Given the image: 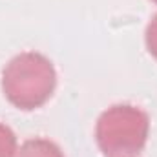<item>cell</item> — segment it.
Here are the masks:
<instances>
[{
	"label": "cell",
	"instance_id": "3957f363",
	"mask_svg": "<svg viewBox=\"0 0 157 157\" xmlns=\"http://www.w3.org/2000/svg\"><path fill=\"white\" fill-rule=\"evenodd\" d=\"M17 157H64L60 146L46 137H33L18 146Z\"/></svg>",
	"mask_w": 157,
	"mask_h": 157
},
{
	"label": "cell",
	"instance_id": "5b68a950",
	"mask_svg": "<svg viewBox=\"0 0 157 157\" xmlns=\"http://www.w3.org/2000/svg\"><path fill=\"white\" fill-rule=\"evenodd\" d=\"M144 44L148 53L157 60V13L150 18L146 29H144Z\"/></svg>",
	"mask_w": 157,
	"mask_h": 157
},
{
	"label": "cell",
	"instance_id": "277c9868",
	"mask_svg": "<svg viewBox=\"0 0 157 157\" xmlns=\"http://www.w3.org/2000/svg\"><path fill=\"white\" fill-rule=\"evenodd\" d=\"M18 152V141H17V135L15 132L0 122V157H17Z\"/></svg>",
	"mask_w": 157,
	"mask_h": 157
},
{
	"label": "cell",
	"instance_id": "8992f818",
	"mask_svg": "<svg viewBox=\"0 0 157 157\" xmlns=\"http://www.w3.org/2000/svg\"><path fill=\"white\" fill-rule=\"evenodd\" d=\"M152 2H154V4H157V0H152Z\"/></svg>",
	"mask_w": 157,
	"mask_h": 157
},
{
	"label": "cell",
	"instance_id": "6da1fadb",
	"mask_svg": "<svg viewBox=\"0 0 157 157\" xmlns=\"http://www.w3.org/2000/svg\"><path fill=\"white\" fill-rule=\"evenodd\" d=\"M0 86L9 104L22 112H33L53 97L57 71L46 55L22 51L4 66Z\"/></svg>",
	"mask_w": 157,
	"mask_h": 157
},
{
	"label": "cell",
	"instance_id": "7a4b0ae2",
	"mask_svg": "<svg viewBox=\"0 0 157 157\" xmlns=\"http://www.w3.org/2000/svg\"><path fill=\"white\" fill-rule=\"evenodd\" d=\"M150 135V117L133 104H113L95 124V143L104 157H137Z\"/></svg>",
	"mask_w": 157,
	"mask_h": 157
}]
</instances>
